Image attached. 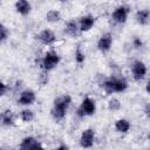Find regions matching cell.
<instances>
[{
	"label": "cell",
	"mask_w": 150,
	"mask_h": 150,
	"mask_svg": "<svg viewBox=\"0 0 150 150\" xmlns=\"http://www.w3.org/2000/svg\"><path fill=\"white\" fill-rule=\"evenodd\" d=\"M70 103H71V97L69 95H63L61 97H57L54 101V107H53V110H52L53 117L57 121L62 120L64 117Z\"/></svg>",
	"instance_id": "6da1fadb"
},
{
	"label": "cell",
	"mask_w": 150,
	"mask_h": 150,
	"mask_svg": "<svg viewBox=\"0 0 150 150\" xmlns=\"http://www.w3.org/2000/svg\"><path fill=\"white\" fill-rule=\"evenodd\" d=\"M128 87V83L125 81V79H116V77H111L109 80H107L103 83V88L105 90L107 94H112V93H121L124 91Z\"/></svg>",
	"instance_id": "7a4b0ae2"
},
{
	"label": "cell",
	"mask_w": 150,
	"mask_h": 150,
	"mask_svg": "<svg viewBox=\"0 0 150 150\" xmlns=\"http://www.w3.org/2000/svg\"><path fill=\"white\" fill-rule=\"evenodd\" d=\"M59 62H60V56L57 55V53L54 52V50H49L43 56L42 67H43V69L46 71L47 70H52L53 68H55L59 64Z\"/></svg>",
	"instance_id": "3957f363"
},
{
	"label": "cell",
	"mask_w": 150,
	"mask_h": 150,
	"mask_svg": "<svg viewBox=\"0 0 150 150\" xmlns=\"http://www.w3.org/2000/svg\"><path fill=\"white\" fill-rule=\"evenodd\" d=\"M95 110H96L95 102L90 97H86L82 101L80 108L77 109V115L81 116V117H83V116H90V115H93L95 112Z\"/></svg>",
	"instance_id": "277c9868"
},
{
	"label": "cell",
	"mask_w": 150,
	"mask_h": 150,
	"mask_svg": "<svg viewBox=\"0 0 150 150\" xmlns=\"http://www.w3.org/2000/svg\"><path fill=\"white\" fill-rule=\"evenodd\" d=\"M146 74V66L142 61H135L132 64V75L136 81H139L144 79Z\"/></svg>",
	"instance_id": "5b68a950"
},
{
	"label": "cell",
	"mask_w": 150,
	"mask_h": 150,
	"mask_svg": "<svg viewBox=\"0 0 150 150\" xmlns=\"http://www.w3.org/2000/svg\"><path fill=\"white\" fill-rule=\"evenodd\" d=\"M94 138H95V134L93 129H86L80 138V144L82 148H90L93 146L94 143Z\"/></svg>",
	"instance_id": "8992f818"
},
{
	"label": "cell",
	"mask_w": 150,
	"mask_h": 150,
	"mask_svg": "<svg viewBox=\"0 0 150 150\" xmlns=\"http://www.w3.org/2000/svg\"><path fill=\"white\" fill-rule=\"evenodd\" d=\"M128 14H129V8L127 6H120L114 11L112 20L117 23H123V22H125Z\"/></svg>",
	"instance_id": "52a82bcc"
},
{
	"label": "cell",
	"mask_w": 150,
	"mask_h": 150,
	"mask_svg": "<svg viewBox=\"0 0 150 150\" xmlns=\"http://www.w3.org/2000/svg\"><path fill=\"white\" fill-rule=\"evenodd\" d=\"M111 42H112L111 34L110 33H104L100 38V40L97 42V47H98V49L101 52H108L110 49V47H111Z\"/></svg>",
	"instance_id": "ba28073f"
},
{
	"label": "cell",
	"mask_w": 150,
	"mask_h": 150,
	"mask_svg": "<svg viewBox=\"0 0 150 150\" xmlns=\"http://www.w3.org/2000/svg\"><path fill=\"white\" fill-rule=\"evenodd\" d=\"M35 101V94L33 90H23L20 94V97L18 100V102L22 105H29Z\"/></svg>",
	"instance_id": "9c48e42d"
},
{
	"label": "cell",
	"mask_w": 150,
	"mask_h": 150,
	"mask_svg": "<svg viewBox=\"0 0 150 150\" xmlns=\"http://www.w3.org/2000/svg\"><path fill=\"white\" fill-rule=\"evenodd\" d=\"M38 38L43 45H52L55 41V34L50 29H43Z\"/></svg>",
	"instance_id": "30bf717a"
},
{
	"label": "cell",
	"mask_w": 150,
	"mask_h": 150,
	"mask_svg": "<svg viewBox=\"0 0 150 150\" xmlns=\"http://www.w3.org/2000/svg\"><path fill=\"white\" fill-rule=\"evenodd\" d=\"M36 148H42L41 143L36 141L34 137H26L22 139L20 144V149H36Z\"/></svg>",
	"instance_id": "8fae6325"
},
{
	"label": "cell",
	"mask_w": 150,
	"mask_h": 150,
	"mask_svg": "<svg viewBox=\"0 0 150 150\" xmlns=\"http://www.w3.org/2000/svg\"><path fill=\"white\" fill-rule=\"evenodd\" d=\"M95 23V18L91 15H86L81 18L80 20V30L81 32H88Z\"/></svg>",
	"instance_id": "7c38bea8"
},
{
	"label": "cell",
	"mask_w": 150,
	"mask_h": 150,
	"mask_svg": "<svg viewBox=\"0 0 150 150\" xmlns=\"http://www.w3.org/2000/svg\"><path fill=\"white\" fill-rule=\"evenodd\" d=\"M15 9L18 11V13L27 15L30 12V4L27 0H18L15 4Z\"/></svg>",
	"instance_id": "4fadbf2b"
},
{
	"label": "cell",
	"mask_w": 150,
	"mask_h": 150,
	"mask_svg": "<svg viewBox=\"0 0 150 150\" xmlns=\"http://www.w3.org/2000/svg\"><path fill=\"white\" fill-rule=\"evenodd\" d=\"M64 30H66V33H67L68 35H70V36H77V35L80 34V28H79L77 23H76L74 20H70V21L67 22Z\"/></svg>",
	"instance_id": "5bb4252c"
},
{
	"label": "cell",
	"mask_w": 150,
	"mask_h": 150,
	"mask_svg": "<svg viewBox=\"0 0 150 150\" xmlns=\"http://www.w3.org/2000/svg\"><path fill=\"white\" fill-rule=\"evenodd\" d=\"M149 16H150V13L148 9H143V11H138L136 13V21L139 23V25H146L149 22Z\"/></svg>",
	"instance_id": "9a60e30c"
},
{
	"label": "cell",
	"mask_w": 150,
	"mask_h": 150,
	"mask_svg": "<svg viewBox=\"0 0 150 150\" xmlns=\"http://www.w3.org/2000/svg\"><path fill=\"white\" fill-rule=\"evenodd\" d=\"M115 128H116V130L120 131V132H127V131L130 129V123H129L127 120L121 118V120H118V121L116 122Z\"/></svg>",
	"instance_id": "2e32d148"
},
{
	"label": "cell",
	"mask_w": 150,
	"mask_h": 150,
	"mask_svg": "<svg viewBox=\"0 0 150 150\" xmlns=\"http://www.w3.org/2000/svg\"><path fill=\"white\" fill-rule=\"evenodd\" d=\"M1 120H2L4 124H6V125H13L14 124V115L11 110H6L1 115Z\"/></svg>",
	"instance_id": "e0dca14e"
},
{
	"label": "cell",
	"mask_w": 150,
	"mask_h": 150,
	"mask_svg": "<svg viewBox=\"0 0 150 150\" xmlns=\"http://www.w3.org/2000/svg\"><path fill=\"white\" fill-rule=\"evenodd\" d=\"M60 19H61V15H60V12L57 11H49L46 15V20L48 22H57Z\"/></svg>",
	"instance_id": "ac0fdd59"
},
{
	"label": "cell",
	"mask_w": 150,
	"mask_h": 150,
	"mask_svg": "<svg viewBox=\"0 0 150 150\" xmlns=\"http://www.w3.org/2000/svg\"><path fill=\"white\" fill-rule=\"evenodd\" d=\"M20 116H21V120H22L23 122H30V121H33V118H34L33 111H32V110H28V109L22 110L21 114H20Z\"/></svg>",
	"instance_id": "d6986e66"
},
{
	"label": "cell",
	"mask_w": 150,
	"mask_h": 150,
	"mask_svg": "<svg viewBox=\"0 0 150 150\" xmlns=\"http://www.w3.org/2000/svg\"><path fill=\"white\" fill-rule=\"evenodd\" d=\"M109 109L110 110H112V111H116V110H118L120 108H121V103H120V101L117 100V98H112V100H110L109 101Z\"/></svg>",
	"instance_id": "ffe728a7"
},
{
	"label": "cell",
	"mask_w": 150,
	"mask_h": 150,
	"mask_svg": "<svg viewBox=\"0 0 150 150\" xmlns=\"http://www.w3.org/2000/svg\"><path fill=\"white\" fill-rule=\"evenodd\" d=\"M8 36V32H7V28L0 23V42H4Z\"/></svg>",
	"instance_id": "44dd1931"
},
{
	"label": "cell",
	"mask_w": 150,
	"mask_h": 150,
	"mask_svg": "<svg viewBox=\"0 0 150 150\" xmlns=\"http://www.w3.org/2000/svg\"><path fill=\"white\" fill-rule=\"evenodd\" d=\"M75 60H76V62H79V63H82V62L84 61V54L81 52L80 48H77L76 52H75Z\"/></svg>",
	"instance_id": "7402d4cb"
},
{
	"label": "cell",
	"mask_w": 150,
	"mask_h": 150,
	"mask_svg": "<svg viewBox=\"0 0 150 150\" xmlns=\"http://www.w3.org/2000/svg\"><path fill=\"white\" fill-rule=\"evenodd\" d=\"M6 90H7L6 84H5V83H2V82H0V96H2V95L6 93Z\"/></svg>",
	"instance_id": "603a6c76"
},
{
	"label": "cell",
	"mask_w": 150,
	"mask_h": 150,
	"mask_svg": "<svg viewBox=\"0 0 150 150\" xmlns=\"http://www.w3.org/2000/svg\"><path fill=\"white\" fill-rule=\"evenodd\" d=\"M40 79H41V83H42V84H46L47 81H48V76H47L45 73H42V74L40 75Z\"/></svg>",
	"instance_id": "cb8c5ba5"
},
{
	"label": "cell",
	"mask_w": 150,
	"mask_h": 150,
	"mask_svg": "<svg viewBox=\"0 0 150 150\" xmlns=\"http://www.w3.org/2000/svg\"><path fill=\"white\" fill-rule=\"evenodd\" d=\"M134 46H135L136 48H139V47H142V41H141V39L136 38V39L134 40Z\"/></svg>",
	"instance_id": "d4e9b609"
},
{
	"label": "cell",
	"mask_w": 150,
	"mask_h": 150,
	"mask_svg": "<svg viewBox=\"0 0 150 150\" xmlns=\"http://www.w3.org/2000/svg\"><path fill=\"white\" fill-rule=\"evenodd\" d=\"M61 2H66V1H68V0H60Z\"/></svg>",
	"instance_id": "484cf974"
},
{
	"label": "cell",
	"mask_w": 150,
	"mask_h": 150,
	"mask_svg": "<svg viewBox=\"0 0 150 150\" xmlns=\"http://www.w3.org/2000/svg\"><path fill=\"white\" fill-rule=\"evenodd\" d=\"M0 121H1V115H0Z\"/></svg>",
	"instance_id": "4316f807"
}]
</instances>
